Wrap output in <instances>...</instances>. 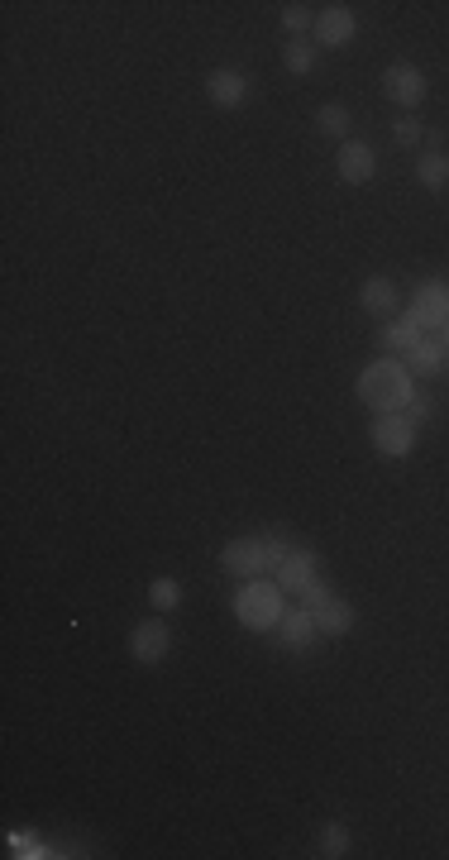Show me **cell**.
<instances>
[{
	"label": "cell",
	"mask_w": 449,
	"mask_h": 860,
	"mask_svg": "<svg viewBox=\"0 0 449 860\" xmlns=\"http://www.w3.org/2000/svg\"><path fill=\"white\" fill-rule=\"evenodd\" d=\"M354 392H359V402L373 407L378 416H387V411H407L411 397H416V373L407 368V359H378V364H368L364 373H359Z\"/></svg>",
	"instance_id": "obj_1"
},
{
	"label": "cell",
	"mask_w": 449,
	"mask_h": 860,
	"mask_svg": "<svg viewBox=\"0 0 449 860\" xmlns=\"http://www.w3.org/2000/svg\"><path fill=\"white\" fill-rule=\"evenodd\" d=\"M235 617L244 631H278L282 612V583L278 579H244L235 593Z\"/></svg>",
	"instance_id": "obj_2"
},
{
	"label": "cell",
	"mask_w": 449,
	"mask_h": 860,
	"mask_svg": "<svg viewBox=\"0 0 449 860\" xmlns=\"http://www.w3.org/2000/svg\"><path fill=\"white\" fill-rule=\"evenodd\" d=\"M297 598H301V607L316 617V626H321V631H330V636H349V631H354V622H359V617H354V607H349L340 593H330L321 579L306 583Z\"/></svg>",
	"instance_id": "obj_3"
},
{
	"label": "cell",
	"mask_w": 449,
	"mask_h": 860,
	"mask_svg": "<svg viewBox=\"0 0 449 860\" xmlns=\"http://www.w3.org/2000/svg\"><path fill=\"white\" fill-rule=\"evenodd\" d=\"M220 569H225L230 579H263V574H273V564H268V545H263V531H258V536L230 540V545L220 550Z\"/></svg>",
	"instance_id": "obj_4"
},
{
	"label": "cell",
	"mask_w": 449,
	"mask_h": 860,
	"mask_svg": "<svg viewBox=\"0 0 449 860\" xmlns=\"http://www.w3.org/2000/svg\"><path fill=\"white\" fill-rule=\"evenodd\" d=\"M373 450L387 454V459H407L416 450V421L407 411H387L373 421Z\"/></svg>",
	"instance_id": "obj_5"
},
{
	"label": "cell",
	"mask_w": 449,
	"mask_h": 860,
	"mask_svg": "<svg viewBox=\"0 0 449 860\" xmlns=\"http://www.w3.org/2000/svg\"><path fill=\"white\" fill-rule=\"evenodd\" d=\"M411 321L421 325V330H445L449 325V282L430 278L416 287V297H411Z\"/></svg>",
	"instance_id": "obj_6"
},
{
	"label": "cell",
	"mask_w": 449,
	"mask_h": 860,
	"mask_svg": "<svg viewBox=\"0 0 449 860\" xmlns=\"http://www.w3.org/2000/svg\"><path fill=\"white\" fill-rule=\"evenodd\" d=\"M335 172H340L349 187L373 182V177H378V153H373V144H364V139H344L340 153H335Z\"/></svg>",
	"instance_id": "obj_7"
},
{
	"label": "cell",
	"mask_w": 449,
	"mask_h": 860,
	"mask_svg": "<svg viewBox=\"0 0 449 860\" xmlns=\"http://www.w3.org/2000/svg\"><path fill=\"white\" fill-rule=\"evenodd\" d=\"M383 91L397 101V106H407V110H416L421 101H426V72L421 67H411V63H392L383 72Z\"/></svg>",
	"instance_id": "obj_8"
},
{
	"label": "cell",
	"mask_w": 449,
	"mask_h": 860,
	"mask_svg": "<svg viewBox=\"0 0 449 860\" xmlns=\"http://www.w3.org/2000/svg\"><path fill=\"white\" fill-rule=\"evenodd\" d=\"M172 650V631L168 622H139L134 631H129V655L139 660V665H163Z\"/></svg>",
	"instance_id": "obj_9"
},
{
	"label": "cell",
	"mask_w": 449,
	"mask_h": 860,
	"mask_svg": "<svg viewBox=\"0 0 449 860\" xmlns=\"http://www.w3.org/2000/svg\"><path fill=\"white\" fill-rule=\"evenodd\" d=\"M354 34H359V20H354L349 5H325L321 15H316V39H321V48H344Z\"/></svg>",
	"instance_id": "obj_10"
},
{
	"label": "cell",
	"mask_w": 449,
	"mask_h": 860,
	"mask_svg": "<svg viewBox=\"0 0 449 860\" xmlns=\"http://www.w3.org/2000/svg\"><path fill=\"white\" fill-rule=\"evenodd\" d=\"M206 96H211L215 110H235V106H244V96H249V77L235 72V67H215L211 77H206Z\"/></svg>",
	"instance_id": "obj_11"
},
{
	"label": "cell",
	"mask_w": 449,
	"mask_h": 860,
	"mask_svg": "<svg viewBox=\"0 0 449 860\" xmlns=\"http://www.w3.org/2000/svg\"><path fill=\"white\" fill-rule=\"evenodd\" d=\"M273 579L282 583V593H301L306 583H316V555L297 545V550H292V555L278 564V574H273Z\"/></svg>",
	"instance_id": "obj_12"
},
{
	"label": "cell",
	"mask_w": 449,
	"mask_h": 860,
	"mask_svg": "<svg viewBox=\"0 0 449 860\" xmlns=\"http://www.w3.org/2000/svg\"><path fill=\"white\" fill-rule=\"evenodd\" d=\"M397 287H392V282L387 278H368L364 287H359V306H364L368 316H392V311H397Z\"/></svg>",
	"instance_id": "obj_13"
},
{
	"label": "cell",
	"mask_w": 449,
	"mask_h": 860,
	"mask_svg": "<svg viewBox=\"0 0 449 860\" xmlns=\"http://www.w3.org/2000/svg\"><path fill=\"white\" fill-rule=\"evenodd\" d=\"M311 636H316V617H311L306 607L287 612V617L278 622V641L287 645V650H306V645H311Z\"/></svg>",
	"instance_id": "obj_14"
},
{
	"label": "cell",
	"mask_w": 449,
	"mask_h": 860,
	"mask_svg": "<svg viewBox=\"0 0 449 860\" xmlns=\"http://www.w3.org/2000/svg\"><path fill=\"white\" fill-rule=\"evenodd\" d=\"M421 340H426V330L411 321V316H397V321L383 330V349H387V354H411Z\"/></svg>",
	"instance_id": "obj_15"
},
{
	"label": "cell",
	"mask_w": 449,
	"mask_h": 860,
	"mask_svg": "<svg viewBox=\"0 0 449 860\" xmlns=\"http://www.w3.org/2000/svg\"><path fill=\"white\" fill-rule=\"evenodd\" d=\"M445 359H449V354H445V344H440V340H421L407 354V368L416 373V378H435V373L445 368Z\"/></svg>",
	"instance_id": "obj_16"
},
{
	"label": "cell",
	"mask_w": 449,
	"mask_h": 860,
	"mask_svg": "<svg viewBox=\"0 0 449 860\" xmlns=\"http://www.w3.org/2000/svg\"><path fill=\"white\" fill-rule=\"evenodd\" d=\"M416 177H421V187L426 192H445L449 187V153H421L416 158Z\"/></svg>",
	"instance_id": "obj_17"
},
{
	"label": "cell",
	"mask_w": 449,
	"mask_h": 860,
	"mask_svg": "<svg viewBox=\"0 0 449 860\" xmlns=\"http://www.w3.org/2000/svg\"><path fill=\"white\" fill-rule=\"evenodd\" d=\"M316 129H321L325 139H349V106H340V101H325L321 110H316Z\"/></svg>",
	"instance_id": "obj_18"
},
{
	"label": "cell",
	"mask_w": 449,
	"mask_h": 860,
	"mask_svg": "<svg viewBox=\"0 0 449 860\" xmlns=\"http://www.w3.org/2000/svg\"><path fill=\"white\" fill-rule=\"evenodd\" d=\"M282 67H287V72H297V77H306V72L316 67V48H311L306 39H292L287 48H282Z\"/></svg>",
	"instance_id": "obj_19"
},
{
	"label": "cell",
	"mask_w": 449,
	"mask_h": 860,
	"mask_svg": "<svg viewBox=\"0 0 449 860\" xmlns=\"http://www.w3.org/2000/svg\"><path fill=\"white\" fill-rule=\"evenodd\" d=\"M321 856H330V860L349 856V827L344 822H325L321 827Z\"/></svg>",
	"instance_id": "obj_20"
},
{
	"label": "cell",
	"mask_w": 449,
	"mask_h": 860,
	"mask_svg": "<svg viewBox=\"0 0 449 860\" xmlns=\"http://www.w3.org/2000/svg\"><path fill=\"white\" fill-rule=\"evenodd\" d=\"M149 602L158 607V612H172V607L182 602V583L168 579V574H163V579H153L149 583Z\"/></svg>",
	"instance_id": "obj_21"
},
{
	"label": "cell",
	"mask_w": 449,
	"mask_h": 860,
	"mask_svg": "<svg viewBox=\"0 0 449 860\" xmlns=\"http://www.w3.org/2000/svg\"><path fill=\"white\" fill-rule=\"evenodd\" d=\"M311 24H316L311 5H282V29H287V34H301V29H311Z\"/></svg>",
	"instance_id": "obj_22"
},
{
	"label": "cell",
	"mask_w": 449,
	"mask_h": 860,
	"mask_svg": "<svg viewBox=\"0 0 449 860\" xmlns=\"http://www.w3.org/2000/svg\"><path fill=\"white\" fill-rule=\"evenodd\" d=\"M421 134H426V129H421V120H416V115H402V120L392 125V139H397L402 149H416V144H421Z\"/></svg>",
	"instance_id": "obj_23"
},
{
	"label": "cell",
	"mask_w": 449,
	"mask_h": 860,
	"mask_svg": "<svg viewBox=\"0 0 449 860\" xmlns=\"http://www.w3.org/2000/svg\"><path fill=\"white\" fill-rule=\"evenodd\" d=\"M407 416H411V421H416V426H421V421H426V416H430V402H426V397H411Z\"/></svg>",
	"instance_id": "obj_24"
},
{
	"label": "cell",
	"mask_w": 449,
	"mask_h": 860,
	"mask_svg": "<svg viewBox=\"0 0 449 860\" xmlns=\"http://www.w3.org/2000/svg\"><path fill=\"white\" fill-rule=\"evenodd\" d=\"M440 344H445V354H449V325H445V330H440Z\"/></svg>",
	"instance_id": "obj_25"
}]
</instances>
